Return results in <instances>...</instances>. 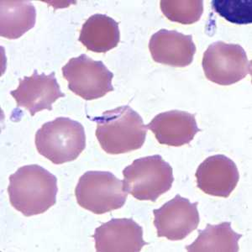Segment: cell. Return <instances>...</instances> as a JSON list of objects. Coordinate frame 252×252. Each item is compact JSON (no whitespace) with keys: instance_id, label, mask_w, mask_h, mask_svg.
<instances>
[{"instance_id":"obj_1","label":"cell","mask_w":252,"mask_h":252,"mask_svg":"<svg viewBox=\"0 0 252 252\" xmlns=\"http://www.w3.org/2000/svg\"><path fill=\"white\" fill-rule=\"evenodd\" d=\"M58 191L57 178L39 165L22 166L9 177L10 204L26 217L47 211L56 204Z\"/></svg>"},{"instance_id":"obj_2","label":"cell","mask_w":252,"mask_h":252,"mask_svg":"<svg viewBox=\"0 0 252 252\" xmlns=\"http://www.w3.org/2000/svg\"><path fill=\"white\" fill-rule=\"evenodd\" d=\"M91 121L97 124L96 137L108 154L118 155L140 149L146 141V126L140 115L128 105L107 110Z\"/></svg>"},{"instance_id":"obj_3","label":"cell","mask_w":252,"mask_h":252,"mask_svg":"<svg viewBox=\"0 0 252 252\" xmlns=\"http://www.w3.org/2000/svg\"><path fill=\"white\" fill-rule=\"evenodd\" d=\"M38 152L60 165L76 160L86 147V135L82 124L59 117L44 124L35 134Z\"/></svg>"},{"instance_id":"obj_4","label":"cell","mask_w":252,"mask_h":252,"mask_svg":"<svg viewBox=\"0 0 252 252\" xmlns=\"http://www.w3.org/2000/svg\"><path fill=\"white\" fill-rule=\"evenodd\" d=\"M124 189L138 200L156 202L174 181L172 166L159 155L139 158L123 170Z\"/></svg>"},{"instance_id":"obj_5","label":"cell","mask_w":252,"mask_h":252,"mask_svg":"<svg viewBox=\"0 0 252 252\" xmlns=\"http://www.w3.org/2000/svg\"><path fill=\"white\" fill-rule=\"evenodd\" d=\"M78 204L95 215L119 209L126 204L128 193L123 181L109 172L89 171L79 178L75 189Z\"/></svg>"},{"instance_id":"obj_6","label":"cell","mask_w":252,"mask_h":252,"mask_svg":"<svg viewBox=\"0 0 252 252\" xmlns=\"http://www.w3.org/2000/svg\"><path fill=\"white\" fill-rule=\"evenodd\" d=\"M202 65L207 79L222 86L232 85L252 73V63L243 47L223 41L209 46Z\"/></svg>"},{"instance_id":"obj_7","label":"cell","mask_w":252,"mask_h":252,"mask_svg":"<svg viewBox=\"0 0 252 252\" xmlns=\"http://www.w3.org/2000/svg\"><path fill=\"white\" fill-rule=\"evenodd\" d=\"M68 89L85 100H94L114 91V74L101 61L93 60L87 55L70 59L63 69Z\"/></svg>"},{"instance_id":"obj_8","label":"cell","mask_w":252,"mask_h":252,"mask_svg":"<svg viewBox=\"0 0 252 252\" xmlns=\"http://www.w3.org/2000/svg\"><path fill=\"white\" fill-rule=\"evenodd\" d=\"M198 205V202L192 204L188 198L178 194L160 209H154V224L158 237L182 241L198 229L200 221Z\"/></svg>"},{"instance_id":"obj_9","label":"cell","mask_w":252,"mask_h":252,"mask_svg":"<svg viewBox=\"0 0 252 252\" xmlns=\"http://www.w3.org/2000/svg\"><path fill=\"white\" fill-rule=\"evenodd\" d=\"M55 75V72L38 74L35 70L31 77L20 79L17 89L10 92L17 106L29 110L32 116L44 109L52 110L53 103L65 97Z\"/></svg>"},{"instance_id":"obj_10","label":"cell","mask_w":252,"mask_h":252,"mask_svg":"<svg viewBox=\"0 0 252 252\" xmlns=\"http://www.w3.org/2000/svg\"><path fill=\"white\" fill-rule=\"evenodd\" d=\"M94 239L97 252H139L148 245L143 229L133 219H113L95 229Z\"/></svg>"},{"instance_id":"obj_11","label":"cell","mask_w":252,"mask_h":252,"mask_svg":"<svg viewBox=\"0 0 252 252\" xmlns=\"http://www.w3.org/2000/svg\"><path fill=\"white\" fill-rule=\"evenodd\" d=\"M198 188L207 194L228 198L235 190L240 179L237 166L223 155L209 157L196 172Z\"/></svg>"},{"instance_id":"obj_12","label":"cell","mask_w":252,"mask_h":252,"mask_svg":"<svg viewBox=\"0 0 252 252\" xmlns=\"http://www.w3.org/2000/svg\"><path fill=\"white\" fill-rule=\"evenodd\" d=\"M149 50L156 63L174 67L189 66L196 53L192 36L176 31L160 30L151 37Z\"/></svg>"},{"instance_id":"obj_13","label":"cell","mask_w":252,"mask_h":252,"mask_svg":"<svg viewBox=\"0 0 252 252\" xmlns=\"http://www.w3.org/2000/svg\"><path fill=\"white\" fill-rule=\"evenodd\" d=\"M161 145L182 146L193 140L198 129L195 115L180 110H171L157 115L146 126Z\"/></svg>"},{"instance_id":"obj_14","label":"cell","mask_w":252,"mask_h":252,"mask_svg":"<svg viewBox=\"0 0 252 252\" xmlns=\"http://www.w3.org/2000/svg\"><path fill=\"white\" fill-rule=\"evenodd\" d=\"M78 40L91 52L105 53L121 40L119 23L105 15H92L83 24Z\"/></svg>"},{"instance_id":"obj_15","label":"cell","mask_w":252,"mask_h":252,"mask_svg":"<svg viewBox=\"0 0 252 252\" xmlns=\"http://www.w3.org/2000/svg\"><path fill=\"white\" fill-rule=\"evenodd\" d=\"M0 34L15 40L21 37L35 25L36 10L27 0L0 1Z\"/></svg>"},{"instance_id":"obj_16","label":"cell","mask_w":252,"mask_h":252,"mask_svg":"<svg viewBox=\"0 0 252 252\" xmlns=\"http://www.w3.org/2000/svg\"><path fill=\"white\" fill-rule=\"evenodd\" d=\"M196 241L186 247L190 252H238L239 241L242 235L231 228L230 222L207 224L206 229L198 230Z\"/></svg>"},{"instance_id":"obj_17","label":"cell","mask_w":252,"mask_h":252,"mask_svg":"<svg viewBox=\"0 0 252 252\" xmlns=\"http://www.w3.org/2000/svg\"><path fill=\"white\" fill-rule=\"evenodd\" d=\"M160 5L168 20L183 25L197 22L204 12V2L200 0H162Z\"/></svg>"},{"instance_id":"obj_18","label":"cell","mask_w":252,"mask_h":252,"mask_svg":"<svg viewBox=\"0 0 252 252\" xmlns=\"http://www.w3.org/2000/svg\"><path fill=\"white\" fill-rule=\"evenodd\" d=\"M211 3L215 12L231 23L245 25L252 22V1L251 0H214Z\"/></svg>"}]
</instances>
